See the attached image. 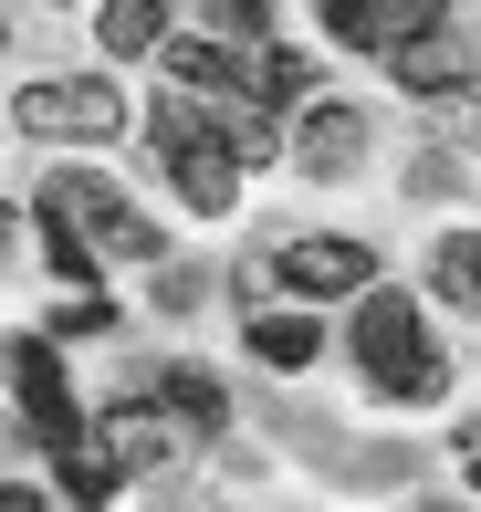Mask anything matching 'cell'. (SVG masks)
<instances>
[{"instance_id": "cell-22", "label": "cell", "mask_w": 481, "mask_h": 512, "mask_svg": "<svg viewBox=\"0 0 481 512\" xmlns=\"http://www.w3.org/2000/svg\"><path fill=\"white\" fill-rule=\"evenodd\" d=\"M11 230H21V220H11V209H0V251H11Z\"/></svg>"}, {"instance_id": "cell-1", "label": "cell", "mask_w": 481, "mask_h": 512, "mask_svg": "<svg viewBox=\"0 0 481 512\" xmlns=\"http://www.w3.org/2000/svg\"><path fill=\"white\" fill-rule=\"evenodd\" d=\"M356 356H366V377H377V398H440L450 387V366H440V345H429V324H419L408 293H377V283L356 293Z\"/></svg>"}, {"instance_id": "cell-18", "label": "cell", "mask_w": 481, "mask_h": 512, "mask_svg": "<svg viewBox=\"0 0 481 512\" xmlns=\"http://www.w3.org/2000/svg\"><path fill=\"white\" fill-rule=\"evenodd\" d=\"M429 293H440V304H471V230H450V241H440V262H429Z\"/></svg>"}, {"instance_id": "cell-15", "label": "cell", "mask_w": 481, "mask_h": 512, "mask_svg": "<svg viewBox=\"0 0 481 512\" xmlns=\"http://www.w3.org/2000/svg\"><path fill=\"white\" fill-rule=\"evenodd\" d=\"M32 220H42V251H53V272H63V283H95V251H84V230L63 220V199H53V189H42Z\"/></svg>"}, {"instance_id": "cell-14", "label": "cell", "mask_w": 481, "mask_h": 512, "mask_svg": "<svg viewBox=\"0 0 481 512\" xmlns=\"http://www.w3.org/2000/svg\"><path fill=\"white\" fill-rule=\"evenodd\" d=\"M251 356H262V366H314V356H325V324H304V314H262V324H251Z\"/></svg>"}, {"instance_id": "cell-2", "label": "cell", "mask_w": 481, "mask_h": 512, "mask_svg": "<svg viewBox=\"0 0 481 512\" xmlns=\"http://www.w3.org/2000/svg\"><path fill=\"white\" fill-rule=\"evenodd\" d=\"M157 157H168V178H178V199L199 209V220H220V209L241 199V168L220 157V136H210V115H189V105H157Z\"/></svg>"}, {"instance_id": "cell-4", "label": "cell", "mask_w": 481, "mask_h": 512, "mask_svg": "<svg viewBox=\"0 0 481 512\" xmlns=\"http://www.w3.org/2000/svg\"><path fill=\"white\" fill-rule=\"evenodd\" d=\"M11 387H21V418H32L42 450H74V439H84V408H74V387H63L53 335H21L11 345Z\"/></svg>"}, {"instance_id": "cell-8", "label": "cell", "mask_w": 481, "mask_h": 512, "mask_svg": "<svg viewBox=\"0 0 481 512\" xmlns=\"http://www.w3.org/2000/svg\"><path fill=\"white\" fill-rule=\"evenodd\" d=\"M293 157H304V178H346L356 157H366V115H356V105H304Z\"/></svg>"}, {"instance_id": "cell-3", "label": "cell", "mask_w": 481, "mask_h": 512, "mask_svg": "<svg viewBox=\"0 0 481 512\" xmlns=\"http://www.w3.org/2000/svg\"><path fill=\"white\" fill-rule=\"evenodd\" d=\"M53 199H63V220L84 230V251H95V262H105V251H116V262H157V230L126 209V189H116V178L63 168V178H53Z\"/></svg>"}, {"instance_id": "cell-20", "label": "cell", "mask_w": 481, "mask_h": 512, "mask_svg": "<svg viewBox=\"0 0 481 512\" xmlns=\"http://www.w3.org/2000/svg\"><path fill=\"white\" fill-rule=\"evenodd\" d=\"M105 324H116V304H95V293H84V304L53 314V335H105Z\"/></svg>"}, {"instance_id": "cell-11", "label": "cell", "mask_w": 481, "mask_h": 512, "mask_svg": "<svg viewBox=\"0 0 481 512\" xmlns=\"http://www.w3.org/2000/svg\"><path fill=\"white\" fill-rule=\"evenodd\" d=\"M157 53H168V74L189 84V95H220V105L241 95V53L231 42H157Z\"/></svg>"}, {"instance_id": "cell-7", "label": "cell", "mask_w": 481, "mask_h": 512, "mask_svg": "<svg viewBox=\"0 0 481 512\" xmlns=\"http://www.w3.org/2000/svg\"><path fill=\"white\" fill-rule=\"evenodd\" d=\"M272 272H283L293 293L325 304V293H366V283H377V251H366V241H293Z\"/></svg>"}, {"instance_id": "cell-19", "label": "cell", "mask_w": 481, "mask_h": 512, "mask_svg": "<svg viewBox=\"0 0 481 512\" xmlns=\"http://www.w3.org/2000/svg\"><path fill=\"white\" fill-rule=\"evenodd\" d=\"M199 11H210L231 42H262V32H272V0H199Z\"/></svg>"}, {"instance_id": "cell-9", "label": "cell", "mask_w": 481, "mask_h": 512, "mask_svg": "<svg viewBox=\"0 0 481 512\" xmlns=\"http://www.w3.org/2000/svg\"><path fill=\"white\" fill-rule=\"evenodd\" d=\"M387 63H398L408 95H461V84H471V53H461V32H450V21H440L429 42H408V53H387Z\"/></svg>"}, {"instance_id": "cell-6", "label": "cell", "mask_w": 481, "mask_h": 512, "mask_svg": "<svg viewBox=\"0 0 481 512\" xmlns=\"http://www.w3.org/2000/svg\"><path fill=\"white\" fill-rule=\"evenodd\" d=\"M21 126H32V136H84V147H95V136H116V126H126V95H116L105 74L32 84V95H21Z\"/></svg>"}, {"instance_id": "cell-13", "label": "cell", "mask_w": 481, "mask_h": 512, "mask_svg": "<svg viewBox=\"0 0 481 512\" xmlns=\"http://www.w3.org/2000/svg\"><path fill=\"white\" fill-rule=\"evenodd\" d=\"M105 53H157L168 42V0H105Z\"/></svg>"}, {"instance_id": "cell-12", "label": "cell", "mask_w": 481, "mask_h": 512, "mask_svg": "<svg viewBox=\"0 0 481 512\" xmlns=\"http://www.w3.org/2000/svg\"><path fill=\"white\" fill-rule=\"evenodd\" d=\"M304 84H314V63H304V53H283V42H262V53L241 63V105H262V115H272V105H293Z\"/></svg>"}, {"instance_id": "cell-17", "label": "cell", "mask_w": 481, "mask_h": 512, "mask_svg": "<svg viewBox=\"0 0 481 512\" xmlns=\"http://www.w3.org/2000/svg\"><path fill=\"white\" fill-rule=\"evenodd\" d=\"M157 398H168L178 418H189V429H220V418H231V408H220V387L199 377V366H168V387H157Z\"/></svg>"}, {"instance_id": "cell-23", "label": "cell", "mask_w": 481, "mask_h": 512, "mask_svg": "<svg viewBox=\"0 0 481 512\" xmlns=\"http://www.w3.org/2000/svg\"><path fill=\"white\" fill-rule=\"evenodd\" d=\"M440 512H461V502H440Z\"/></svg>"}, {"instance_id": "cell-16", "label": "cell", "mask_w": 481, "mask_h": 512, "mask_svg": "<svg viewBox=\"0 0 481 512\" xmlns=\"http://www.w3.org/2000/svg\"><path fill=\"white\" fill-rule=\"evenodd\" d=\"M53 460H63V492H74V502H105V492H116V481H126V471H116V460H105V450H95V429H84V439H74V450H53Z\"/></svg>"}, {"instance_id": "cell-10", "label": "cell", "mask_w": 481, "mask_h": 512, "mask_svg": "<svg viewBox=\"0 0 481 512\" xmlns=\"http://www.w3.org/2000/svg\"><path fill=\"white\" fill-rule=\"evenodd\" d=\"M95 429V450L116 460V471H157L168 460V429H157V408H116V418H84Z\"/></svg>"}, {"instance_id": "cell-21", "label": "cell", "mask_w": 481, "mask_h": 512, "mask_svg": "<svg viewBox=\"0 0 481 512\" xmlns=\"http://www.w3.org/2000/svg\"><path fill=\"white\" fill-rule=\"evenodd\" d=\"M0 512H53V502H42V492H21V481H11V492H0Z\"/></svg>"}, {"instance_id": "cell-5", "label": "cell", "mask_w": 481, "mask_h": 512, "mask_svg": "<svg viewBox=\"0 0 481 512\" xmlns=\"http://www.w3.org/2000/svg\"><path fill=\"white\" fill-rule=\"evenodd\" d=\"M450 21V0H325V32L346 53H408Z\"/></svg>"}]
</instances>
